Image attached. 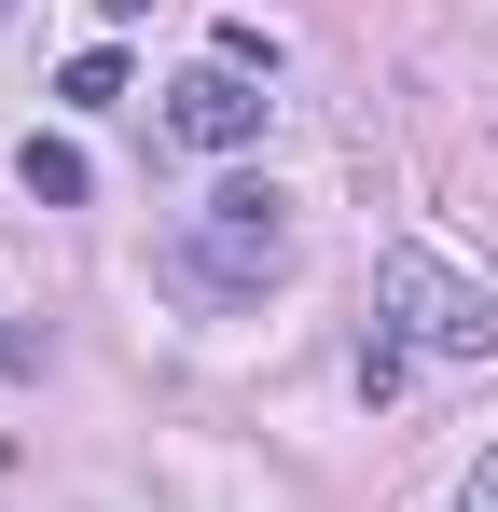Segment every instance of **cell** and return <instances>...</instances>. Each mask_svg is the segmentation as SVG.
Returning <instances> with one entry per match:
<instances>
[{
	"mask_svg": "<svg viewBox=\"0 0 498 512\" xmlns=\"http://www.w3.org/2000/svg\"><path fill=\"white\" fill-rule=\"evenodd\" d=\"M166 263H180L194 291L249 305V291H277V277H291V208H277L263 180H222V194L180 222V250H166Z\"/></svg>",
	"mask_w": 498,
	"mask_h": 512,
	"instance_id": "cell-2",
	"label": "cell"
},
{
	"mask_svg": "<svg viewBox=\"0 0 498 512\" xmlns=\"http://www.w3.org/2000/svg\"><path fill=\"white\" fill-rule=\"evenodd\" d=\"M56 97H70V111H111V97H125V56H111V42H83L70 70H56Z\"/></svg>",
	"mask_w": 498,
	"mask_h": 512,
	"instance_id": "cell-5",
	"label": "cell"
},
{
	"mask_svg": "<svg viewBox=\"0 0 498 512\" xmlns=\"http://www.w3.org/2000/svg\"><path fill=\"white\" fill-rule=\"evenodd\" d=\"M166 139H194V153H249V139H263V84H249V70H194V84H166Z\"/></svg>",
	"mask_w": 498,
	"mask_h": 512,
	"instance_id": "cell-3",
	"label": "cell"
},
{
	"mask_svg": "<svg viewBox=\"0 0 498 512\" xmlns=\"http://www.w3.org/2000/svg\"><path fill=\"white\" fill-rule=\"evenodd\" d=\"M402 374H415V346H402V333L360 346V402H402Z\"/></svg>",
	"mask_w": 498,
	"mask_h": 512,
	"instance_id": "cell-6",
	"label": "cell"
},
{
	"mask_svg": "<svg viewBox=\"0 0 498 512\" xmlns=\"http://www.w3.org/2000/svg\"><path fill=\"white\" fill-rule=\"evenodd\" d=\"M42 360H56V333H42V319H14V333H0V388H28Z\"/></svg>",
	"mask_w": 498,
	"mask_h": 512,
	"instance_id": "cell-7",
	"label": "cell"
},
{
	"mask_svg": "<svg viewBox=\"0 0 498 512\" xmlns=\"http://www.w3.org/2000/svg\"><path fill=\"white\" fill-rule=\"evenodd\" d=\"M97 14H111V28H139V14H153V0H97Z\"/></svg>",
	"mask_w": 498,
	"mask_h": 512,
	"instance_id": "cell-9",
	"label": "cell"
},
{
	"mask_svg": "<svg viewBox=\"0 0 498 512\" xmlns=\"http://www.w3.org/2000/svg\"><path fill=\"white\" fill-rule=\"evenodd\" d=\"M14 180H28L42 208H83V194H97V167H83L70 139H28V153H14Z\"/></svg>",
	"mask_w": 498,
	"mask_h": 512,
	"instance_id": "cell-4",
	"label": "cell"
},
{
	"mask_svg": "<svg viewBox=\"0 0 498 512\" xmlns=\"http://www.w3.org/2000/svg\"><path fill=\"white\" fill-rule=\"evenodd\" d=\"M374 333H402V346H429V360H498V291L485 277H457L443 250H388L374 263Z\"/></svg>",
	"mask_w": 498,
	"mask_h": 512,
	"instance_id": "cell-1",
	"label": "cell"
},
{
	"mask_svg": "<svg viewBox=\"0 0 498 512\" xmlns=\"http://www.w3.org/2000/svg\"><path fill=\"white\" fill-rule=\"evenodd\" d=\"M457 512H498V457H485V471H471V485H457Z\"/></svg>",
	"mask_w": 498,
	"mask_h": 512,
	"instance_id": "cell-8",
	"label": "cell"
}]
</instances>
